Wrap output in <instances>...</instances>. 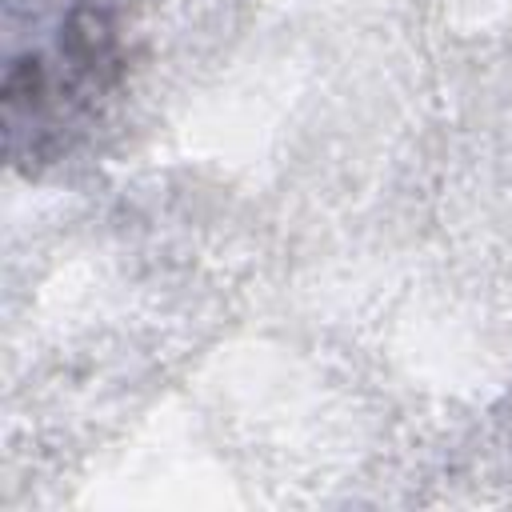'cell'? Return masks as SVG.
Listing matches in <instances>:
<instances>
[{
  "label": "cell",
  "mask_w": 512,
  "mask_h": 512,
  "mask_svg": "<svg viewBox=\"0 0 512 512\" xmlns=\"http://www.w3.org/2000/svg\"><path fill=\"white\" fill-rule=\"evenodd\" d=\"M32 44H12L4 124L12 160H56L124 72L120 0H64L40 16Z\"/></svg>",
  "instance_id": "cell-1"
}]
</instances>
